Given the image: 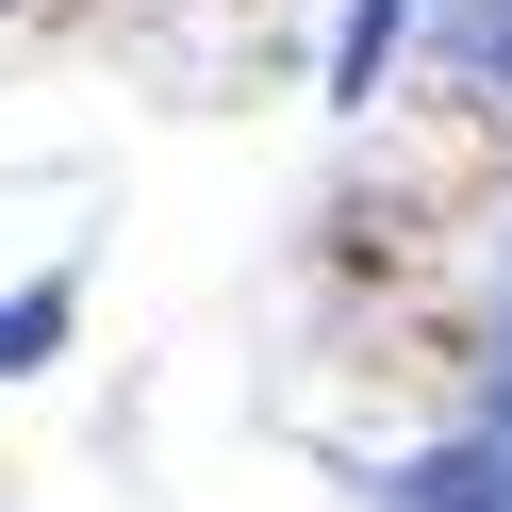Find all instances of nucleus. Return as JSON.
Returning a JSON list of instances; mask_svg holds the SVG:
<instances>
[{"instance_id": "7ed1b4c3", "label": "nucleus", "mask_w": 512, "mask_h": 512, "mask_svg": "<svg viewBox=\"0 0 512 512\" xmlns=\"http://www.w3.org/2000/svg\"><path fill=\"white\" fill-rule=\"evenodd\" d=\"M380 50H397V0H347V83H380Z\"/></svg>"}, {"instance_id": "f03ea898", "label": "nucleus", "mask_w": 512, "mask_h": 512, "mask_svg": "<svg viewBox=\"0 0 512 512\" xmlns=\"http://www.w3.org/2000/svg\"><path fill=\"white\" fill-rule=\"evenodd\" d=\"M50 347H67V281H34V298H0V380H17V364H50Z\"/></svg>"}, {"instance_id": "f257e3e1", "label": "nucleus", "mask_w": 512, "mask_h": 512, "mask_svg": "<svg viewBox=\"0 0 512 512\" xmlns=\"http://www.w3.org/2000/svg\"><path fill=\"white\" fill-rule=\"evenodd\" d=\"M413 512H512V463L496 446H446V463L413 479Z\"/></svg>"}, {"instance_id": "20e7f679", "label": "nucleus", "mask_w": 512, "mask_h": 512, "mask_svg": "<svg viewBox=\"0 0 512 512\" xmlns=\"http://www.w3.org/2000/svg\"><path fill=\"white\" fill-rule=\"evenodd\" d=\"M496 413H512V364H496Z\"/></svg>"}]
</instances>
